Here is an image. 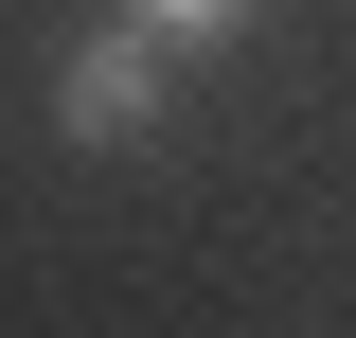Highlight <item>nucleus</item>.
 Listing matches in <instances>:
<instances>
[{"instance_id":"2","label":"nucleus","mask_w":356,"mask_h":338,"mask_svg":"<svg viewBox=\"0 0 356 338\" xmlns=\"http://www.w3.org/2000/svg\"><path fill=\"white\" fill-rule=\"evenodd\" d=\"M125 18H143V36H161V54H232V36H250V18H267V0H125Z\"/></svg>"},{"instance_id":"1","label":"nucleus","mask_w":356,"mask_h":338,"mask_svg":"<svg viewBox=\"0 0 356 338\" xmlns=\"http://www.w3.org/2000/svg\"><path fill=\"white\" fill-rule=\"evenodd\" d=\"M161 107H178V54L143 36L125 0H107L89 36L54 54V143H89V161H125V143H161Z\"/></svg>"}]
</instances>
